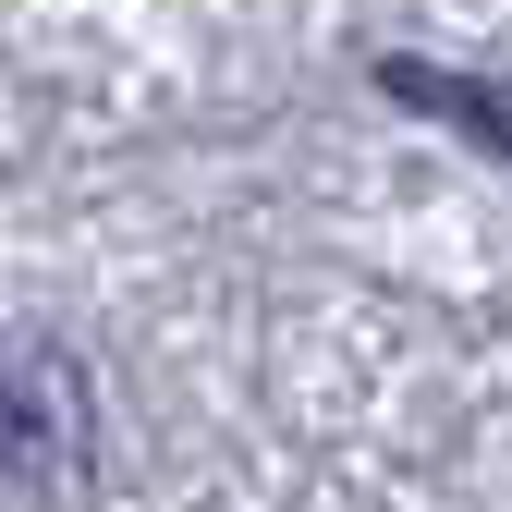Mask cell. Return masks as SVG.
Instances as JSON below:
<instances>
[{"instance_id":"6da1fadb","label":"cell","mask_w":512,"mask_h":512,"mask_svg":"<svg viewBox=\"0 0 512 512\" xmlns=\"http://www.w3.org/2000/svg\"><path fill=\"white\" fill-rule=\"evenodd\" d=\"M86 476V378L74 354H0V500H61Z\"/></svg>"},{"instance_id":"7a4b0ae2","label":"cell","mask_w":512,"mask_h":512,"mask_svg":"<svg viewBox=\"0 0 512 512\" xmlns=\"http://www.w3.org/2000/svg\"><path fill=\"white\" fill-rule=\"evenodd\" d=\"M378 86H391V98H415V110H439V122H476V147H500V159H512V98H500V86L427 74V61H378Z\"/></svg>"}]
</instances>
